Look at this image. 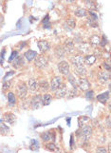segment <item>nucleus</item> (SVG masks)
Masks as SVG:
<instances>
[{
  "mask_svg": "<svg viewBox=\"0 0 111 153\" xmlns=\"http://www.w3.org/2000/svg\"><path fill=\"white\" fill-rule=\"evenodd\" d=\"M75 134L79 139H82L83 142H87L92 136V128L90 126L84 125L83 127H82V128L78 129Z\"/></svg>",
  "mask_w": 111,
  "mask_h": 153,
  "instance_id": "f257e3e1",
  "label": "nucleus"
},
{
  "mask_svg": "<svg viewBox=\"0 0 111 153\" xmlns=\"http://www.w3.org/2000/svg\"><path fill=\"white\" fill-rule=\"evenodd\" d=\"M28 87L27 84L24 82H19L17 87H16V94L19 99H24L28 95Z\"/></svg>",
  "mask_w": 111,
  "mask_h": 153,
  "instance_id": "f03ea898",
  "label": "nucleus"
},
{
  "mask_svg": "<svg viewBox=\"0 0 111 153\" xmlns=\"http://www.w3.org/2000/svg\"><path fill=\"white\" fill-rule=\"evenodd\" d=\"M34 65H35V67H37L39 69H43V68L47 67V65H48L47 57L45 55H42V54L36 56V58L34 60Z\"/></svg>",
  "mask_w": 111,
  "mask_h": 153,
  "instance_id": "7ed1b4c3",
  "label": "nucleus"
},
{
  "mask_svg": "<svg viewBox=\"0 0 111 153\" xmlns=\"http://www.w3.org/2000/svg\"><path fill=\"white\" fill-rule=\"evenodd\" d=\"M58 70L59 71L63 74V75H67L69 74V71H70V66L69 64L67 62V61H61L59 64H58Z\"/></svg>",
  "mask_w": 111,
  "mask_h": 153,
  "instance_id": "20e7f679",
  "label": "nucleus"
},
{
  "mask_svg": "<svg viewBox=\"0 0 111 153\" xmlns=\"http://www.w3.org/2000/svg\"><path fill=\"white\" fill-rule=\"evenodd\" d=\"M77 88L82 91H86L90 88V83L85 78H80L77 80Z\"/></svg>",
  "mask_w": 111,
  "mask_h": 153,
  "instance_id": "39448f33",
  "label": "nucleus"
},
{
  "mask_svg": "<svg viewBox=\"0 0 111 153\" xmlns=\"http://www.w3.org/2000/svg\"><path fill=\"white\" fill-rule=\"evenodd\" d=\"M42 106V100H41V95L35 94L32 96L30 100V106L32 109H38Z\"/></svg>",
  "mask_w": 111,
  "mask_h": 153,
  "instance_id": "423d86ee",
  "label": "nucleus"
},
{
  "mask_svg": "<svg viewBox=\"0 0 111 153\" xmlns=\"http://www.w3.org/2000/svg\"><path fill=\"white\" fill-rule=\"evenodd\" d=\"M63 49H64L65 52H67V53H73L74 51H75V47H74L73 41L71 39H67L64 42Z\"/></svg>",
  "mask_w": 111,
  "mask_h": 153,
  "instance_id": "0eeeda50",
  "label": "nucleus"
},
{
  "mask_svg": "<svg viewBox=\"0 0 111 153\" xmlns=\"http://www.w3.org/2000/svg\"><path fill=\"white\" fill-rule=\"evenodd\" d=\"M27 87H28V90H29V92L35 93L38 90V82L34 78H30L28 81Z\"/></svg>",
  "mask_w": 111,
  "mask_h": 153,
  "instance_id": "6e6552de",
  "label": "nucleus"
},
{
  "mask_svg": "<svg viewBox=\"0 0 111 153\" xmlns=\"http://www.w3.org/2000/svg\"><path fill=\"white\" fill-rule=\"evenodd\" d=\"M62 78L61 76H54L51 79V82H50V89L52 91H55L56 89L62 85Z\"/></svg>",
  "mask_w": 111,
  "mask_h": 153,
  "instance_id": "1a4fd4ad",
  "label": "nucleus"
},
{
  "mask_svg": "<svg viewBox=\"0 0 111 153\" xmlns=\"http://www.w3.org/2000/svg\"><path fill=\"white\" fill-rule=\"evenodd\" d=\"M67 86L61 85L55 90V97L57 99H62V98H64L65 95H66V93H67Z\"/></svg>",
  "mask_w": 111,
  "mask_h": 153,
  "instance_id": "9d476101",
  "label": "nucleus"
},
{
  "mask_svg": "<svg viewBox=\"0 0 111 153\" xmlns=\"http://www.w3.org/2000/svg\"><path fill=\"white\" fill-rule=\"evenodd\" d=\"M70 62L72 64L73 67L75 66H80V65H83V57L80 54H76L74 56H72L70 58Z\"/></svg>",
  "mask_w": 111,
  "mask_h": 153,
  "instance_id": "9b49d317",
  "label": "nucleus"
},
{
  "mask_svg": "<svg viewBox=\"0 0 111 153\" xmlns=\"http://www.w3.org/2000/svg\"><path fill=\"white\" fill-rule=\"evenodd\" d=\"M38 48H39V50L41 52H46L47 51H49L50 49V44L48 42V41H46V40H40V41H38Z\"/></svg>",
  "mask_w": 111,
  "mask_h": 153,
  "instance_id": "f8f14e48",
  "label": "nucleus"
},
{
  "mask_svg": "<svg viewBox=\"0 0 111 153\" xmlns=\"http://www.w3.org/2000/svg\"><path fill=\"white\" fill-rule=\"evenodd\" d=\"M4 121L10 125H12L16 121V116L12 112H6L4 114Z\"/></svg>",
  "mask_w": 111,
  "mask_h": 153,
  "instance_id": "ddd939ff",
  "label": "nucleus"
},
{
  "mask_svg": "<svg viewBox=\"0 0 111 153\" xmlns=\"http://www.w3.org/2000/svg\"><path fill=\"white\" fill-rule=\"evenodd\" d=\"M11 63H12L13 68H14V69H16V70L21 69V68L24 66V64H25V62H24V60H23V57H22V56H17L15 59H13V61H12Z\"/></svg>",
  "mask_w": 111,
  "mask_h": 153,
  "instance_id": "4468645a",
  "label": "nucleus"
},
{
  "mask_svg": "<svg viewBox=\"0 0 111 153\" xmlns=\"http://www.w3.org/2000/svg\"><path fill=\"white\" fill-rule=\"evenodd\" d=\"M49 88H50V84L47 80H41L38 83V90L42 92H46L49 90Z\"/></svg>",
  "mask_w": 111,
  "mask_h": 153,
  "instance_id": "2eb2a0df",
  "label": "nucleus"
},
{
  "mask_svg": "<svg viewBox=\"0 0 111 153\" xmlns=\"http://www.w3.org/2000/svg\"><path fill=\"white\" fill-rule=\"evenodd\" d=\"M98 79L99 81L102 83V84H105L108 81L109 79V73L106 72L105 71H99L98 73Z\"/></svg>",
  "mask_w": 111,
  "mask_h": 153,
  "instance_id": "dca6fc26",
  "label": "nucleus"
},
{
  "mask_svg": "<svg viewBox=\"0 0 111 153\" xmlns=\"http://www.w3.org/2000/svg\"><path fill=\"white\" fill-rule=\"evenodd\" d=\"M78 96V91H77V88H71L70 89L67 88V93L65 95V97L67 99H73L74 97Z\"/></svg>",
  "mask_w": 111,
  "mask_h": 153,
  "instance_id": "f3484780",
  "label": "nucleus"
},
{
  "mask_svg": "<svg viewBox=\"0 0 111 153\" xmlns=\"http://www.w3.org/2000/svg\"><path fill=\"white\" fill-rule=\"evenodd\" d=\"M54 136H55V134L53 132H50V131H45L44 133L41 134V138L44 142H49L51 140V138L54 140V138H55Z\"/></svg>",
  "mask_w": 111,
  "mask_h": 153,
  "instance_id": "a211bd4d",
  "label": "nucleus"
},
{
  "mask_svg": "<svg viewBox=\"0 0 111 153\" xmlns=\"http://www.w3.org/2000/svg\"><path fill=\"white\" fill-rule=\"evenodd\" d=\"M108 99H109V91H105V93L99 94V95L97 96V100L100 103L104 104V105L106 104V102L108 101Z\"/></svg>",
  "mask_w": 111,
  "mask_h": 153,
  "instance_id": "6ab92c4d",
  "label": "nucleus"
},
{
  "mask_svg": "<svg viewBox=\"0 0 111 153\" xmlns=\"http://www.w3.org/2000/svg\"><path fill=\"white\" fill-rule=\"evenodd\" d=\"M96 55L95 54H88V55H86L84 58H83V63H85L86 65H88V66H91V65H93L94 63H95V61H96Z\"/></svg>",
  "mask_w": 111,
  "mask_h": 153,
  "instance_id": "aec40b11",
  "label": "nucleus"
},
{
  "mask_svg": "<svg viewBox=\"0 0 111 153\" xmlns=\"http://www.w3.org/2000/svg\"><path fill=\"white\" fill-rule=\"evenodd\" d=\"M36 56H37L36 51H31V50H28V51H27L25 53H24V57L27 59V61H28V62L32 61Z\"/></svg>",
  "mask_w": 111,
  "mask_h": 153,
  "instance_id": "412c9836",
  "label": "nucleus"
},
{
  "mask_svg": "<svg viewBox=\"0 0 111 153\" xmlns=\"http://www.w3.org/2000/svg\"><path fill=\"white\" fill-rule=\"evenodd\" d=\"M41 100H42V105L43 106H49L51 103L52 96L50 94H49V93H46L43 96H41Z\"/></svg>",
  "mask_w": 111,
  "mask_h": 153,
  "instance_id": "4be33fe9",
  "label": "nucleus"
},
{
  "mask_svg": "<svg viewBox=\"0 0 111 153\" xmlns=\"http://www.w3.org/2000/svg\"><path fill=\"white\" fill-rule=\"evenodd\" d=\"M79 50L81 52L83 53H88L89 52V50H90V44L87 43V42H83L79 45Z\"/></svg>",
  "mask_w": 111,
  "mask_h": 153,
  "instance_id": "5701e85b",
  "label": "nucleus"
},
{
  "mask_svg": "<svg viewBox=\"0 0 111 153\" xmlns=\"http://www.w3.org/2000/svg\"><path fill=\"white\" fill-rule=\"evenodd\" d=\"M74 70H75V72L80 75V76H84L86 74V70L85 68L83 67V65H80V66H75L74 67Z\"/></svg>",
  "mask_w": 111,
  "mask_h": 153,
  "instance_id": "b1692460",
  "label": "nucleus"
},
{
  "mask_svg": "<svg viewBox=\"0 0 111 153\" xmlns=\"http://www.w3.org/2000/svg\"><path fill=\"white\" fill-rule=\"evenodd\" d=\"M8 102H9V105L11 106H13L15 105V103H16V96L11 91L8 92Z\"/></svg>",
  "mask_w": 111,
  "mask_h": 153,
  "instance_id": "393cba45",
  "label": "nucleus"
},
{
  "mask_svg": "<svg viewBox=\"0 0 111 153\" xmlns=\"http://www.w3.org/2000/svg\"><path fill=\"white\" fill-rule=\"evenodd\" d=\"M54 53L55 55L57 56V58H63L65 56V51L63 49V47H60V46H57L54 50Z\"/></svg>",
  "mask_w": 111,
  "mask_h": 153,
  "instance_id": "a878e982",
  "label": "nucleus"
},
{
  "mask_svg": "<svg viewBox=\"0 0 111 153\" xmlns=\"http://www.w3.org/2000/svg\"><path fill=\"white\" fill-rule=\"evenodd\" d=\"M67 81H68V83L71 85V87L72 88H77V80H76V78L74 77V75H72V74H67Z\"/></svg>",
  "mask_w": 111,
  "mask_h": 153,
  "instance_id": "bb28decb",
  "label": "nucleus"
},
{
  "mask_svg": "<svg viewBox=\"0 0 111 153\" xmlns=\"http://www.w3.org/2000/svg\"><path fill=\"white\" fill-rule=\"evenodd\" d=\"M88 121H89V117H87V116H80L79 119H78V126H79V128L83 127Z\"/></svg>",
  "mask_w": 111,
  "mask_h": 153,
  "instance_id": "cd10ccee",
  "label": "nucleus"
},
{
  "mask_svg": "<svg viewBox=\"0 0 111 153\" xmlns=\"http://www.w3.org/2000/svg\"><path fill=\"white\" fill-rule=\"evenodd\" d=\"M100 40H101V38L98 35H93V36L90 37L89 44L92 45V46H97V45L100 44Z\"/></svg>",
  "mask_w": 111,
  "mask_h": 153,
  "instance_id": "c85d7f7f",
  "label": "nucleus"
},
{
  "mask_svg": "<svg viewBox=\"0 0 111 153\" xmlns=\"http://www.w3.org/2000/svg\"><path fill=\"white\" fill-rule=\"evenodd\" d=\"M84 3H85V6H86L88 9L93 10V11L97 10V6H96L94 0H84Z\"/></svg>",
  "mask_w": 111,
  "mask_h": 153,
  "instance_id": "c756f323",
  "label": "nucleus"
},
{
  "mask_svg": "<svg viewBox=\"0 0 111 153\" xmlns=\"http://www.w3.org/2000/svg\"><path fill=\"white\" fill-rule=\"evenodd\" d=\"M42 25L45 29H50V15L47 14L45 18L42 20Z\"/></svg>",
  "mask_w": 111,
  "mask_h": 153,
  "instance_id": "7c9ffc66",
  "label": "nucleus"
},
{
  "mask_svg": "<svg viewBox=\"0 0 111 153\" xmlns=\"http://www.w3.org/2000/svg\"><path fill=\"white\" fill-rule=\"evenodd\" d=\"M9 132H10V128H8L5 124L1 123L0 124V133L2 135H7V134H9Z\"/></svg>",
  "mask_w": 111,
  "mask_h": 153,
  "instance_id": "2f4dec72",
  "label": "nucleus"
},
{
  "mask_svg": "<svg viewBox=\"0 0 111 153\" xmlns=\"http://www.w3.org/2000/svg\"><path fill=\"white\" fill-rule=\"evenodd\" d=\"M75 15L77 17H84L87 15V12L84 10V9H78L76 12H75Z\"/></svg>",
  "mask_w": 111,
  "mask_h": 153,
  "instance_id": "473e14b6",
  "label": "nucleus"
},
{
  "mask_svg": "<svg viewBox=\"0 0 111 153\" xmlns=\"http://www.w3.org/2000/svg\"><path fill=\"white\" fill-rule=\"evenodd\" d=\"M29 148L31 150H38L39 148V145H38V142L36 140H31V143H30V146H29Z\"/></svg>",
  "mask_w": 111,
  "mask_h": 153,
  "instance_id": "72a5a7b5",
  "label": "nucleus"
},
{
  "mask_svg": "<svg viewBox=\"0 0 111 153\" xmlns=\"http://www.w3.org/2000/svg\"><path fill=\"white\" fill-rule=\"evenodd\" d=\"M87 24L90 26V27H93V28H97L98 27V23H97V20L96 19H93L91 17H89L87 19Z\"/></svg>",
  "mask_w": 111,
  "mask_h": 153,
  "instance_id": "f704fd0d",
  "label": "nucleus"
},
{
  "mask_svg": "<svg viewBox=\"0 0 111 153\" xmlns=\"http://www.w3.org/2000/svg\"><path fill=\"white\" fill-rule=\"evenodd\" d=\"M85 98L87 100H92L94 98V91L93 90H90V89H87L85 91Z\"/></svg>",
  "mask_w": 111,
  "mask_h": 153,
  "instance_id": "c9c22d12",
  "label": "nucleus"
},
{
  "mask_svg": "<svg viewBox=\"0 0 111 153\" xmlns=\"http://www.w3.org/2000/svg\"><path fill=\"white\" fill-rule=\"evenodd\" d=\"M11 84V80H9V81L4 82V83H3V87H2V90H3L4 92H5V91H7V90L10 88Z\"/></svg>",
  "mask_w": 111,
  "mask_h": 153,
  "instance_id": "e433bc0d",
  "label": "nucleus"
},
{
  "mask_svg": "<svg viewBox=\"0 0 111 153\" xmlns=\"http://www.w3.org/2000/svg\"><path fill=\"white\" fill-rule=\"evenodd\" d=\"M46 148H47L48 150H50V151H54V150H57V148H56L54 143H48V144H46Z\"/></svg>",
  "mask_w": 111,
  "mask_h": 153,
  "instance_id": "4c0bfd02",
  "label": "nucleus"
},
{
  "mask_svg": "<svg viewBox=\"0 0 111 153\" xmlns=\"http://www.w3.org/2000/svg\"><path fill=\"white\" fill-rule=\"evenodd\" d=\"M66 23H67V26L70 29H74V28H75V26H76V22H75V20H73V19H68Z\"/></svg>",
  "mask_w": 111,
  "mask_h": 153,
  "instance_id": "58836bf2",
  "label": "nucleus"
},
{
  "mask_svg": "<svg viewBox=\"0 0 111 153\" xmlns=\"http://www.w3.org/2000/svg\"><path fill=\"white\" fill-rule=\"evenodd\" d=\"M17 56H18V51H12L11 54V56H10V58H9V62H11H11L13 61V59H15Z\"/></svg>",
  "mask_w": 111,
  "mask_h": 153,
  "instance_id": "ea45409f",
  "label": "nucleus"
},
{
  "mask_svg": "<svg viewBox=\"0 0 111 153\" xmlns=\"http://www.w3.org/2000/svg\"><path fill=\"white\" fill-rule=\"evenodd\" d=\"M107 43H108V41H107L106 37L104 35V36H103V38H102V40H100V44H99V45H101V47L105 48V47L107 45Z\"/></svg>",
  "mask_w": 111,
  "mask_h": 153,
  "instance_id": "a19ab883",
  "label": "nucleus"
},
{
  "mask_svg": "<svg viewBox=\"0 0 111 153\" xmlns=\"http://www.w3.org/2000/svg\"><path fill=\"white\" fill-rule=\"evenodd\" d=\"M5 52H6V49H3V50H2V51H1V53H0V64H3Z\"/></svg>",
  "mask_w": 111,
  "mask_h": 153,
  "instance_id": "79ce46f5",
  "label": "nucleus"
},
{
  "mask_svg": "<svg viewBox=\"0 0 111 153\" xmlns=\"http://www.w3.org/2000/svg\"><path fill=\"white\" fill-rule=\"evenodd\" d=\"M73 143H75L74 142V136H73V134H71V136H70V148L71 149H73Z\"/></svg>",
  "mask_w": 111,
  "mask_h": 153,
  "instance_id": "37998d69",
  "label": "nucleus"
},
{
  "mask_svg": "<svg viewBox=\"0 0 111 153\" xmlns=\"http://www.w3.org/2000/svg\"><path fill=\"white\" fill-rule=\"evenodd\" d=\"M96 151L97 152H106V149H105V147H98L96 149Z\"/></svg>",
  "mask_w": 111,
  "mask_h": 153,
  "instance_id": "c03bdc74",
  "label": "nucleus"
},
{
  "mask_svg": "<svg viewBox=\"0 0 111 153\" xmlns=\"http://www.w3.org/2000/svg\"><path fill=\"white\" fill-rule=\"evenodd\" d=\"M13 74H14V72H13V71H9V72H7V73H6V75H5V77H4V81H5L8 77L10 76V75H13Z\"/></svg>",
  "mask_w": 111,
  "mask_h": 153,
  "instance_id": "a18cd8bd",
  "label": "nucleus"
},
{
  "mask_svg": "<svg viewBox=\"0 0 111 153\" xmlns=\"http://www.w3.org/2000/svg\"><path fill=\"white\" fill-rule=\"evenodd\" d=\"M104 67L105 68V70H106V71H110V66H109V65H107L105 62L104 63Z\"/></svg>",
  "mask_w": 111,
  "mask_h": 153,
  "instance_id": "49530a36",
  "label": "nucleus"
},
{
  "mask_svg": "<svg viewBox=\"0 0 111 153\" xmlns=\"http://www.w3.org/2000/svg\"><path fill=\"white\" fill-rule=\"evenodd\" d=\"M26 44H27V42H22V43H20V44H19V45H20V46H18V47H19V48H20V49H23V48H24V47H25V46H24V45H26Z\"/></svg>",
  "mask_w": 111,
  "mask_h": 153,
  "instance_id": "de8ad7c7",
  "label": "nucleus"
},
{
  "mask_svg": "<svg viewBox=\"0 0 111 153\" xmlns=\"http://www.w3.org/2000/svg\"><path fill=\"white\" fill-rule=\"evenodd\" d=\"M3 21H4V18H3V16L0 14V23H3Z\"/></svg>",
  "mask_w": 111,
  "mask_h": 153,
  "instance_id": "09e8293b",
  "label": "nucleus"
},
{
  "mask_svg": "<svg viewBox=\"0 0 111 153\" xmlns=\"http://www.w3.org/2000/svg\"><path fill=\"white\" fill-rule=\"evenodd\" d=\"M67 125H68V126H70V122H69V121H70V118L68 117V118H67Z\"/></svg>",
  "mask_w": 111,
  "mask_h": 153,
  "instance_id": "8fccbe9b",
  "label": "nucleus"
},
{
  "mask_svg": "<svg viewBox=\"0 0 111 153\" xmlns=\"http://www.w3.org/2000/svg\"><path fill=\"white\" fill-rule=\"evenodd\" d=\"M67 1H68V2H73L74 0H67Z\"/></svg>",
  "mask_w": 111,
  "mask_h": 153,
  "instance_id": "3c124183",
  "label": "nucleus"
}]
</instances>
